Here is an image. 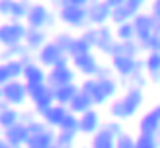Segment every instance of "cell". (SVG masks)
I'll use <instances>...</instances> for the list:
<instances>
[{"label": "cell", "instance_id": "1", "mask_svg": "<svg viewBox=\"0 0 160 148\" xmlns=\"http://www.w3.org/2000/svg\"><path fill=\"white\" fill-rule=\"evenodd\" d=\"M142 103H145L142 90L129 88L121 98H115L113 101H109V115H111V119H117V121L131 119V117H135L141 111Z\"/></svg>", "mask_w": 160, "mask_h": 148}, {"label": "cell", "instance_id": "2", "mask_svg": "<svg viewBox=\"0 0 160 148\" xmlns=\"http://www.w3.org/2000/svg\"><path fill=\"white\" fill-rule=\"evenodd\" d=\"M119 84L113 76L111 78H84L80 82V92L88 93L94 99V105H106L108 101H113L117 96Z\"/></svg>", "mask_w": 160, "mask_h": 148}, {"label": "cell", "instance_id": "3", "mask_svg": "<svg viewBox=\"0 0 160 148\" xmlns=\"http://www.w3.org/2000/svg\"><path fill=\"white\" fill-rule=\"evenodd\" d=\"M76 70L70 64V57L65 55L53 68H49V76H47V84L51 88H61L67 84H76Z\"/></svg>", "mask_w": 160, "mask_h": 148}, {"label": "cell", "instance_id": "4", "mask_svg": "<svg viewBox=\"0 0 160 148\" xmlns=\"http://www.w3.org/2000/svg\"><path fill=\"white\" fill-rule=\"evenodd\" d=\"M0 96L2 101H6L10 107H22L26 101L29 99L28 93V84L23 80H12L2 84V90H0Z\"/></svg>", "mask_w": 160, "mask_h": 148}, {"label": "cell", "instance_id": "5", "mask_svg": "<svg viewBox=\"0 0 160 148\" xmlns=\"http://www.w3.org/2000/svg\"><path fill=\"white\" fill-rule=\"evenodd\" d=\"M28 23L26 21H14L8 20L2 23L0 27V41H2L4 47H12V45H22L26 41L28 35Z\"/></svg>", "mask_w": 160, "mask_h": 148}, {"label": "cell", "instance_id": "6", "mask_svg": "<svg viewBox=\"0 0 160 148\" xmlns=\"http://www.w3.org/2000/svg\"><path fill=\"white\" fill-rule=\"evenodd\" d=\"M111 68L121 78H133L137 72L145 70V60L139 57H129V55H117L111 59Z\"/></svg>", "mask_w": 160, "mask_h": 148}, {"label": "cell", "instance_id": "7", "mask_svg": "<svg viewBox=\"0 0 160 148\" xmlns=\"http://www.w3.org/2000/svg\"><path fill=\"white\" fill-rule=\"evenodd\" d=\"M59 16V21L65 23L67 27H72V29H86L90 23H88V12L86 8H80V6H65L57 12Z\"/></svg>", "mask_w": 160, "mask_h": 148}, {"label": "cell", "instance_id": "8", "mask_svg": "<svg viewBox=\"0 0 160 148\" xmlns=\"http://www.w3.org/2000/svg\"><path fill=\"white\" fill-rule=\"evenodd\" d=\"M133 27H135L137 41H145L158 31V20L150 12H139L133 20Z\"/></svg>", "mask_w": 160, "mask_h": 148}, {"label": "cell", "instance_id": "9", "mask_svg": "<svg viewBox=\"0 0 160 148\" xmlns=\"http://www.w3.org/2000/svg\"><path fill=\"white\" fill-rule=\"evenodd\" d=\"M31 2L28 0H0V12L4 18L14 21H26Z\"/></svg>", "mask_w": 160, "mask_h": 148}, {"label": "cell", "instance_id": "10", "mask_svg": "<svg viewBox=\"0 0 160 148\" xmlns=\"http://www.w3.org/2000/svg\"><path fill=\"white\" fill-rule=\"evenodd\" d=\"M88 12V23L94 27H102L108 26V21H111V8L103 2V0H92L86 8Z\"/></svg>", "mask_w": 160, "mask_h": 148}, {"label": "cell", "instance_id": "11", "mask_svg": "<svg viewBox=\"0 0 160 148\" xmlns=\"http://www.w3.org/2000/svg\"><path fill=\"white\" fill-rule=\"evenodd\" d=\"M51 16H53L51 10L43 2H31V8H29V14L26 18V23H28V27H31V29H47Z\"/></svg>", "mask_w": 160, "mask_h": 148}, {"label": "cell", "instance_id": "12", "mask_svg": "<svg viewBox=\"0 0 160 148\" xmlns=\"http://www.w3.org/2000/svg\"><path fill=\"white\" fill-rule=\"evenodd\" d=\"M72 66L78 74H82L84 78H96L100 72V62L96 59L94 53H88V55H80V57L72 59Z\"/></svg>", "mask_w": 160, "mask_h": 148}, {"label": "cell", "instance_id": "13", "mask_svg": "<svg viewBox=\"0 0 160 148\" xmlns=\"http://www.w3.org/2000/svg\"><path fill=\"white\" fill-rule=\"evenodd\" d=\"M62 57H65V53L61 51V47L55 43V41H49L41 51H37V53H35V60H37L41 66H45L47 70L53 68Z\"/></svg>", "mask_w": 160, "mask_h": 148}, {"label": "cell", "instance_id": "14", "mask_svg": "<svg viewBox=\"0 0 160 148\" xmlns=\"http://www.w3.org/2000/svg\"><path fill=\"white\" fill-rule=\"evenodd\" d=\"M23 72H26V64L22 59H12L4 60L0 66V82H12V80H23Z\"/></svg>", "mask_w": 160, "mask_h": 148}, {"label": "cell", "instance_id": "15", "mask_svg": "<svg viewBox=\"0 0 160 148\" xmlns=\"http://www.w3.org/2000/svg\"><path fill=\"white\" fill-rule=\"evenodd\" d=\"M139 132L142 135H158L160 132V103L150 107L139 119Z\"/></svg>", "mask_w": 160, "mask_h": 148}, {"label": "cell", "instance_id": "16", "mask_svg": "<svg viewBox=\"0 0 160 148\" xmlns=\"http://www.w3.org/2000/svg\"><path fill=\"white\" fill-rule=\"evenodd\" d=\"M29 136H31L29 135V127L26 123H18V125H14V127L4 131L2 140H6V142H10V144H16V146H26Z\"/></svg>", "mask_w": 160, "mask_h": 148}, {"label": "cell", "instance_id": "17", "mask_svg": "<svg viewBox=\"0 0 160 148\" xmlns=\"http://www.w3.org/2000/svg\"><path fill=\"white\" fill-rule=\"evenodd\" d=\"M102 117L100 113L96 111V109H90V111H86L80 115V132L82 135H88V136H94L96 132L102 129Z\"/></svg>", "mask_w": 160, "mask_h": 148}, {"label": "cell", "instance_id": "18", "mask_svg": "<svg viewBox=\"0 0 160 148\" xmlns=\"http://www.w3.org/2000/svg\"><path fill=\"white\" fill-rule=\"evenodd\" d=\"M57 135L59 131L57 129H47L43 132H37V135H31L26 148H53L57 144Z\"/></svg>", "mask_w": 160, "mask_h": 148}, {"label": "cell", "instance_id": "19", "mask_svg": "<svg viewBox=\"0 0 160 148\" xmlns=\"http://www.w3.org/2000/svg\"><path fill=\"white\" fill-rule=\"evenodd\" d=\"M70 113V109L67 107V105H59V103H55L53 107H49L47 111L41 115V119L49 125L51 129H61V125H62V121L67 119V115Z\"/></svg>", "mask_w": 160, "mask_h": 148}, {"label": "cell", "instance_id": "20", "mask_svg": "<svg viewBox=\"0 0 160 148\" xmlns=\"http://www.w3.org/2000/svg\"><path fill=\"white\" fill-rule=\"evenodd\" d=\"M47 76H49V70L45 66H41L39 62H31L26 66V72H23V82L28 86H35V84H47Z\"/></svg>", "mask_w": 160, "mask_h": 148}, {"label": "cell", "instance_id": "21", "mask_svg": "<svg viewBox=\"0 0 160 148\" xmlns=\"http://www.w3.org/2000/svg\"><path fill=\"white\" fill-rule=\"evenodd\" d=\"M49 43V35H47V29H28V35H26V41L23 45L29 49V53H37L41 51L43 47Z\"/></svg>", "mask_w": 160, "mask_h": 148}, {"label": "cell", "instance_id": "22", "mask_svg": "<svg viewBox=\"0 0 160 148\" xmlns=\"http://www.w3.org/2000/svg\"><path fill=\"white\" fill-rule=\"evenodd\" d=\"M80 92V84H67V86H61V88H53V98H55V103L59 105H70V101L76 98V93Z\"/></svg>", "mask_w": 160, "mask_h": 148}, {"label": "cell", "instance_id": "23", "mask_svg": "<svg viewBox=\"0 0 160 148\" xmlns=\"http://www.w3.org/2000/svg\"><path fill=\"white\" fill-rule=\"evenodd\" d=\"M18 123H22V111L18 107H10L6 101H2V105H0V125H2V129L6 131Z\"/></svg>", "mask_w": 160, "mask_h": 148}, {"label": "cell", "instance_id": "24", "mask_svg": "<svg viewBox=\"0 0 160 148\" xmlns=\"http://www.w3.org/2000/svg\"><path fill=\"white\" fill-rule=\"evenodd\" d=\"M100 31V37H98V45H96V49L102 51L103 55H109L111 49H113V45L117 41V37H115V29H111L109 26H102L98 27Z\"/></svg>", "mask_w": 160, "mask_h": 148}, {"label": "cell", "instance_id": "25", "mask_svg": "<svg viewBox=\"0 0 160 148\" xmlns=\"http://www.w3.org/2000/svg\"><path fill=\"white\" fill-rule=\"evenodd\" d=\"M145 72L148 74V80L152 84H160V53L152 51L145 59Z\"/></svg>", "mask_w": 160, "mask_h": 148}, {"label": "cell", "instance_id": "26", "mask_svg": "<svg viewBox=\"0 0 160 148\" xmlns=\"http://www.w3.org/2000/svg\"><path fill=\"white\" fill-rule=\"evenodd\" d=\"M141 43L137 41V39H133V41H115L113 45V49H111L109 53V57L113 59L117 57V55H129V57H139V53H141Z\"/></svg>", "mask_w": 160, "mask_h": 148}, {"label": "cell", "instance_id": "27", "mask_svg": "<svg viewBox=\"0 0 160 148\" xmlns=\"http://www.w3.org/2000/svg\"><path fill=\"white\" fill-rule=\"evenodd\" d=\"M94 107H96L94 105V99L88 96V93H84V92H78L76 98L70 101V105H68V109L72 113H76V115H82V113L90 111V109H94Z\"/></svg>", "mask_w": 160, "mask_h": 148}, {"label": "cell", "instance_id": "28", "mask_svg": "<svg viewBox=\"0 0 160 148\" xmlns=\"http://www.w3.org/2000/svg\"><path fill=\"white\" fill-rule=\"evenodd\" d=\"M135 16H137V12L133 10V8L129 4H123V6H119L115 8L113 12H111V23L117 27V26H123V23H129L135 20Z\"/></svg>", "mask_w": 160, "mask_h": 148}, {"label": "cell", "instance_id": "29", "mask_svg": "<svg viewBox=\"0 0 160 148\" xmlns=\"http://www.w3.org/2000/svg\"><path fill=\"white\" fill-rule=\"evenodd\" d=\"M115 136L111 135L109 131L106 129H100L96 135L92 136V142H90V148H115Z\"/></svg>", "mask_w": 160, "mask_h": 148}, {"label": "cell", "instance_id": "30", "mask_svg": "<svg viewBox=\"0 0 160 148\" xmlns=\"http://www.w3.org/2000/svg\"><path fill=\"white\" fill-rule=\"evenodd\" d=\"M94 49H92V45L86 41V39H82V37H76L74 39V43H72V47H70V51H68V57H70V60L72 59H76V57H80V55H88V53H92Z\"/></svg>", "mask_w": 160, "mask_h": 148}, {"label": "cell", "instance_id": "31", "mask_svg": "<svg viewBox=\"0 0 160 148\" xmlns=\"http://www.w3.org/2000/svg\"><path fill=\"white\" fill-rule=\"evenodd\" d=\"M29 53V49L26 45H12V47H4L2 51V59L4 60H12V59H23L26 55Z\"/></svg>", "mask_w": 160, "mask_h": 148}, {"label": "cell", "instance_id": "32", "mask_svg": "<svg viewBox=\"0 0 160 148\" xmlns=\"http://www.w3.org/2000/svg\"><path fill=\"white\" fill-rule=\"evenodd\" d=\"M59 131L70 132V135H78V132H80V115H76V113L70 111V113L67 115V119L62 121V125H61Z\"/></svg>", "mask_w": 160, "mask_h": 148}, {"label": "cell", "instance_id": "33", "mask_svg": "<svg viewBox=\"0 0 160 148\" xmlns=\"http://www.w3.org/2000/svg\"><path fill=\"white\" fill-rule=\"evenodd\" d=\"M74 35L72 33H68V31H61V33H57L51 41H55L59 47H61V51L65 53V55H68V51H70V47H72V43H74Z\"/></svg>", "mask_w": 160, "mask_h": 148}, {"label": "cell", "instance_id": "34", "mask_svg": "<svg viewBox=\"0 0 160 148\" xmlns=\"http://www.w3.org/2000/svg\"><path fill=\"white\" fill-rule=\"evenodd\" d=\"M115 37H117V41H133V39H137L133 21L123 23V26H117L115 27Z\"/></svg>", "mask_w": 160, "mask_h": 148}, {"label": "cell", "instance_id": "35", "mask_svg": "<svg viewBox=\"0 0 160 148\" xmlns=\"http://www.w3.org/2000/svg\"><path fill=\"white\" fill-rule=\"evenodd\" d=\"M137 148H160V140L156 135H142V132H139Z\"/></svg>", "mask_w": 160, "mask_h": 148}, {"label": "cell", "instance_id": "36", "mask_svg": "<svg viewBox=\"0 0 160 148\" xmlns=\"http://www.w3.org/2000/svg\"><path fill=\"white\" fill-rule=\"evenodd\" d=\"M139 43H141V49H142V51H148V53L158 51V53H160V31H156L152 37L145 39V41H139Z\"/></svg>", "mask_w": 160, "mask_h": 148}, {"label": "cell", "instance_id": "37", "mask_svg": "<svg viewBox=\"0 0 160 148\" xmlns=\"http://www.w3.org/2000/svg\"><path fill=\"white\" fill-rule=\"evenodd\" d=\"M74 140H76V135H70V132L59 131L57 144H55V146H59V148H74Z\"/></svg>", "mask_w": 160, "mask_h": 148}, {"label": "cell", "instance_id": "38", "mask_svg": "<svg viewBox=\"0 0 160 148\" xmlns=\"http://www.w3.org/2000/svg\"><path fill=\"white\" fill-rule=\"evenodd\" d=\"M115 148H137V138L129 135V132H123L121 136H117Z\"/></svg>", "mask_w": 160, "mask_h": 148}, {"label": "cell", "instance_id": "39", "mask_svg": "<svg viewBox=\"0 0 160 148\" xmlns=\"http://www.w3.org/2000/svg\"><path fill=\"white\" fill-rule=\"evenodd\" d=\"M80 37L86 39V41L92 45V49H96V45H98V37H100V31H98V27L88 26V27L82 31V35H80Z\"/></svg>", "mask_w": 160, "mask_h": 148}, {"label": "cell", "instance_id": "40", "mask_svg": "<svg viewBox=\"0 0 160 148\" xmlns=\"http://www.w3.org/2000/svg\"><path fill=\"white\" fill-rule=\"evenodd\" d=\"M102 127L106 129V131H109L115 138H117V136H121L123 132H125V131H123V127H121V121H117V119H109V121L103 123Z\"/></svg>", "mask_w": 160, "mask_h": 148}, {"label": "cell", "instance_id": "41", "mask_svg": "<svg viewBox=\"0 0 160 148\" xmlns=\"http://www.w3.org/2000/svg\"><path fill=\"white\" fill-rule=\"evenodd\" d=\"M131 80V88H145L147 86V82H148V74L145 72V70H141V72H137L133 78H129Z\"/></svg>", "mask_w": 160, "mask_h": 148}, {"label": "cell", "instance_id": "42", "mask_svg": "<svg viewBox=\"0 0 160 148\" xmlns=\"http://www.w3.org/2000/svg\"><path fill=\"white\" fill-rule=\"evenodd\" d=\"M35 119H39V115L35 111H22V123L29 125V123H33Z\"/></svg>", "mask_w": 160, "mask_h": 148}, {"label": "cell", "instance_id": "43", "mask_svg": "<svg viewBox=\"0 0 160 148\" xmlns=\"http://www.w3.org/2000/svg\"><path fill=\"white\" fill-rule=\"evenodd\" d=\"M127 4H129V6L133 8V10L139 14V12L142 10V6L147 4V0H127Z\"/></svg>", "mask_w": 160, "mask_h": 148}, {"label": "cell", "instance_id": "44", "mask_svg": "<svg viewBox=\"0 0 160 148\" xmlns=\"http://www.w3.org/2000/svg\"><path fill=\"white\" fill-rule=\"evenodd\" d=\"M150 14H152L156 20H160V0H152V4H150Z\"/></svg>", "mask_w": 160, "mask_h": 148}, {"label": "cell", "instance_id": "45", "mask_svg": "<svg viewBox=\"0 0 160 148\" xmlns=\"http://www.w3.org/2000/svg\"><path fill=\"white\" fill-rule=\"evenodd\" d=\"M111 10H115V8H119V6H123V4H127V0H103Z\"/></svg>", "mask_w": 160, "mask_h": 148}, {"label": "cell", "instance_id": "46", "mask_svg": "<svg viewBox=\"0 0 160 148\" xmlns=\"http://www.w3.org/2000/svg\"><path fill=\"white\" fill-rule=\"evenodd\" d=\"M70 6H80V8H88V4L92 2V0H67Z\"/></svg>", "mask_w": 160, "mask_h": 148}, {"label": "cell", "instance_id": "47", "mask_svg": "<svg viewBox=\"0 0 160 148\" xmlns=\"http://www.w3.org/2000/svg\"><path fill=\"white\" fill-rule=\"evenodd\" d=\"M51 4L57 8V10H61V8H65V6H68V2L67 0H51Z\"/></svg>", "mask_w": 160, "mask_h": 148}, {"label": "cell", "instance_id": "48", "mask_svg": "<svg viewBox=\"0 0 160 148\" xmlns=\"http://www.w3.org/2000/svg\"><path fill=\"white\" fill-rule=\"evenodd\" d=\"M0 148H26V146H16V144H10V142H6V140H2Z\"/></svg>", "mask_w": 160, "mask_h": 148}, {"label": "cell", "instance_id": "49", "mask_svg": "<svg viewBox=\"0 0 160 148\" xmlns=\"http://www.w3.org/2000/svg\"><path fill=\"white\" fill-rule=\"evenodd\" d=\"M158 31H160V20H158Z\"/></svg>", "mask_w": 160, "mask_h": 148}, {"label": "cell", "instance_id": "50", "mask_svg": "<svg viewBox=\"0 0 160 148\" xmlns=\"http://www.w3.org/2000/svg\"><path fill=\"white\" fill-rule=\"evenodd\" d=\"M156 136H158V140H160V132H158V135H156Z\"/></svg>", "mask_w": 160, "mask_h": 148}, {"label": "cell", "instance_id": "51", "mask_svg": "<svg viewBox=\"0 0 160 148\" xmlns=\"http://www.w3.org/2000/svg\"><path fill=\"white\" fill-rule=\"evenodd\" d=\"M82 148H90V146H82Z\"/></svg>", "mask_w": 160, "mask_h": 148}, {"label": "cell", "instance_id": "52", "mask_svg": "<svg viewBox=\"0 0 160 148\" xmlns=\"http://www.w3.org/2000/svg\"><path fill=\"white\" fill-rule=\"evenodd\" d=\"M28 2H31V0H28Z\"/></svg>", "mask_w": 160, "mask_h": 148}]
</instances>
